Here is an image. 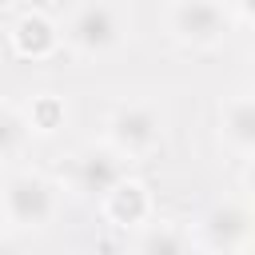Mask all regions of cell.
<instances>
[{
	"label": "cell",
	"instance_id": "obj_1",
	"mask_svg": "<svg viewBox=\"0 0 255 255\" xmlns=\"http://www.w3.org/2000/svg\"><path fill=\"white\" fill-rule=\"evenodd\" d=\"M0 211L4 223L16 231H44L60 215V183L44 171H8L0 183Z\"/></svg>",
	"mask_w": 255,
	"mask_h": 255
},
{
	"label": "cell",
	"instance_id": "obj_2",
	"mask_svg": "<svg viewBox=\"0 0 255 255\" xmlns=\"http://www.w3.org/2000/svg\"><path fill=\"white\" fill-rule=\"evenodd\" d=\"M64 44L76 56H108L128 40V20L112 0H84L68 20H64Z\"/></svg>",
	"mask_w": 255,
	"mask_h": 255
},
{
	"label": "cell",
	"instance_id": "obj_3",
	"mask_svg": "<svg viewBox=\"0 0 255 255\" xmlns=\"http://www.w3.org/2000/svg\"><path fill=\"white\" fill-rule=\"evenodd\" d=\"M108 143L128 155V159H143L159 147L163 139V116L155 104H143V100H128V104H116L108 112Z\"/></svg>",
	"mask_w": 255,
	"mask_h": 255
},
{
	"label": "cell",
	"instance_id": "obj_4",
	"mask_svg": "<svg viewBox=\"0 0 255 255\" xmlns=\"http://www.w3.org/2000/svg\"><path fill=\"white\" fill-rule=\"evenodd\" d=\"M167 32L183 48H215L231 32V8L223 0H175L167 12Z\"/></svg>",
	"mask_w": 255,
	"mask_h": 255
},
{
	"label": "cell",
	"instance_id": "obj_5",
	"mask_svg": "<svg viewBox=\"0 0 255 255\" xmlns=\"http://www.w3.org/2000/svg\"><path fill=\"white\" fill-rule=\"evenodd\" d=\"M128 155H120L108 139L104 143H88L72 155V191H80L84 199H104L124 175H128Z\"/></svg>",
	"mask_w": 255,
	"mask_h": 255
},
{
	"label": "cell",
	"instance_id": "obj_6",
	"mask_svg": "<svg viewBox=\"0 0 255 255\" xmlns=\"http://www.w3.org/2000/svg\"><path fill=\"white\" fill-rule=\"evenodd\" d=\"M251 239H255V215L243 203H215L195 227V247L207 251H239Z\"/></svg>",
	"mask_w": 255,
	"mask_h": 255
},
{
	"label": "cell",
	"instance_id": "obj_7",
	"mask_svg": "<svg viewBox=\"0 0 255 255\" xmlns=\"http://www.w3.org/2000/svg\"><path fill=\"white\" fill-rule=\"evenodd\" d=\"M100 211L112 227H124V231H139L147 219H151V191L143 179L135 175H124L104 199H100Z\"/></svg>",
	"mask_w": 255,
	"mask_h": 255
},
{
	"label": "cell",
	"instance_id": "obj_8",
	"mask_svg": "<svg viewBox=\"0 0 255 255\" xmlns=\"http://www.w3.org/2000/svg\"><path fill=\"white\" fill-rule=\"evenodd\" d=\"M8 36H12V52H16L20 60H52V56L64 48L60 24H56L48 12H40V8L24 12V16L12 24Z\"/></svg>",
	"mask_w": 255,
	"mask_h": 255
},
{
	"label": "cell",
	"instance_id": "obj_9",
	"mask_svg": "<svg viewBox=\"0 0 255 255\" xmlns=\"http://www.w3.org/2000/svg\"><path fill=\"white\" fill-rule=\"evenodd\" d=\"M219 139L227 151L255 159V92L227 96L219 108Z\"/></svg>",
	"mask_w": 255,
	"mask_h": 255
},
{
	"label": "cell",
	"instance_id": "obj_10",
	"mask_svg": "<svg viewBox=\"0 0 255 255\" xmlns=\"http://www.w3.org/2000/svg\"><path fill=\"white\" fill-rule=\"evenodd\" d=\"M191 247H195V235L183 231L179 223L147 219L135 235V251H143V255H175V251H191Z\"/></svg>",
	"mask_w": 255,
	"mask_h": 255
},
{
	"label": "cell",
	"instance_id": "obj_11",
	"mask_svg": "<svg viewBox=\"0 0 255 255\" xmlns=\"http://www.w3.org/2000/svg\"><path fill=\"white\" fill-rule=\"evenodd\" d=\"M24 120H28L32 135H52V131L64 128L68 108H64V100H60L56 92H40V96H32V104L24 108Z\"/></svg>",
	"mask_w": 255,
	"mask_h": 255
},
{
	"label": "cell",
	"instance_id": "obj_12",
	"mask_svg": "<svg viewBox=\"0 0 255 255\" xmlns=\"http://www.w3.org/2000/svg\"><path fill=\"white\" fill-rule=\"evenodd\" d=\"M32 128L24 120V108H16L12 100H0V159H12L24 151Z\"/></svg>",
	"mask_w": 255,
	"mask_h": 255
},
{
	"label": "cell",
	"instance_id": "obj_13",
	"mask_svg": "<svg viewBox=\"0 0 255 255\" xmlns=\"http://www.w3.org/2000/svg\"><path fill=\"white\" fill-rule=\"evenodd\" d=\"M231 8V16H243V20H255V0H223Z\"/></svg>",
	"mask_w": 255,
	"mask_h": 255
},
{
	"label": "cell",
	"instance_id": "obj_14",
	"mask_svg": "<svg viewBox=\"0 0 255 255\" xmlns=\"http://www.w3.org/2000/svg\"><path fill=\"white\" fill-rule=\"evenodd\" d=\"M12 4H16V0H0V12H4V8H12Z\"/></svg>",
	"mask_w": 255,
	"mask_h": 255
},
{
	"label": "cell",
	"instance_id": "obj_15",
	"mask_svg": "<svg viewBox=\"0 0 255 255\" xmlns=\"http://www.w3.org/2000/svg\"><path fill=\"white\" fill-rule=\"evenodd\" d=\"M4 227H8V223H4V211H0V231H4Z\"/></svg>",
	"mask_w": 255,
	"mask_h": 255
}]
</instances>
